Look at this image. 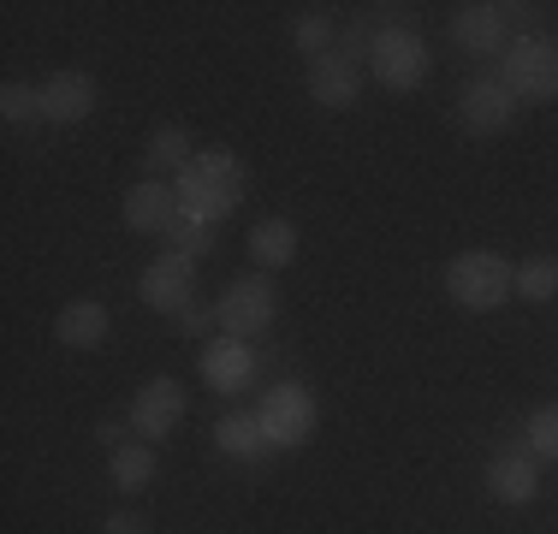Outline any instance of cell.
Returning <instances> with one entry per match:
<instances>
[{
    "instance_id": "cell-16",
    "label": "cell",
    "mask_w": 558,
    "mask_h": 534,
    "mask_svg": "<svg viewBox=\"0 0 558 534\" xmlns=\"http://www.w3.org/2000/svg\"><path fill=\"white\" fill-rule=\"evenodd\" d=\"M108 327H113V315H108V303H96V298H72L54 315V339L65 351H96V344H108Z\"/></svg>"
},
{
    "instance_id": "cell-10",
    "label": "cell",
    "mask_w": 558,
    "mask_h": 534,
    "mask_svg": "<svg viewBox=\"0 0 558 534\" xmlns=\"http://www.w3.org/2000/svg\"><path fill=\"white\" fill-rule=\"evenodd\" d=\"M196 374H203V380H208V392H220V398L250 392V380H256V344H244V339H226V332H215V339L203 344V356H196Z\"/></svg>"
},
{
    "instance_id": "cell-26",
    "label": "cell",
    "mask_w": 558,
    "mask_h": 534,
    "mask_svg": "<svg viewBox=\"0 0 558 534\" xmlns=\"http://www.w3.org/2000/svg\"><path fill=\"white\" fill-rule=\"evenodd\" d=\"M339 53H344V60H356V65H363L368 53H375V31H368L363 19H351V24L339 31Z\"/></svg>"
},
{
    "instance_id": "cell-29",
    "label": "cell",
    "mask_w": 558,
    "mask_h": 534,
    "mask_svg": "<svg viewBox=\"0 0 558 534\" xmlns=\"http://www.w3.org/2000/svg\"><path fill=\"white\" fill-rule=\"evenodd\" d=\"M96 439H101V446H108V451H119V446H125V439H131V422H96Z\"/></svg>"
},
{
    "instance_id": "cell-17",
    "label": "cell",
    "mask_w": 558,
    "mask_h": 534,
    "mask_svg": "<svg viewBox=\"0 0 558 534\" xmlns=\"http://www.w3.org/2000/svg\"><path fill=\"white\" fill-rule=\"evenodd\" d=\"M215 451H220V458H232V463H268L274 458V446H268V434H262L256 410H226V416L215 422Z\"/></svg>"
},
{
    "instance_id": "cell-8",
    "label": "cell",
    "mask_w": 558,
    "mask_h": 534,
    "mask_svg": "<svg viewBox=\"0 0 558 534\" xmlns=\"http://www.w3.org/2000/svg\"><path fill=\"white\" fill-rule=\"evenodd\" d=\"M137 298L149 303L155 315H167V320H179L184 310L196 303V262L191 256H155L149 267H143V279H137Z\"/></svg>"
},
{
    "instance_id": "cell-28",
    "label": "cell",
    "mask_w": 558,
    "mask_h": 534,
    "mask_svg": "<svg viewBox=\"0 0 558 534\" xmlns=\"http://www.w3.org/2000/svg\"><path fill=\"white\" fill-rule=\"evenodd\" d=\"M101 534H149V523H143L137 511H113L108 523H101Z\"/></svg>"
},
{
    "instance_id": "cell-19",
    "label": "cell",
    "mask_w": 558,
    "mask_h": 534,
    "mask_svg": "<svg viewBox=\"0 0 558 534\" xmlns=\"http://www.w3.org/2000/svg\"><path fill=\"white\" fill-rule=\"evenodd\" d=\"M250 262L256 267H291L298 262V226L291 220H279V214H268V220H256L250 226Z\"/></svg>"
},
{
    "instance_id": "cell-6",
    "label": "cell",
    "mask_w": 558,
    "mask_h": 534,
    "mask_svg": "<svg viewBox=\"0 0 558 534\" xmlns=\"http://www.w3.org/2000/svg\"><path fill=\"white\" fill-rule=\"evenodd\" d=\"M428 43L416 36V24H404V31H380L375 36V53H368V77H375L380 89H392V96H404V89H416L422 77H428Z\"/></svg>"
},
{
    "instance_id": "cell-12",
    "label": "cell",
    "mask_w": 558,
    "mask_h": 534,
    "mask_svg": "<svg viewBox=\"0 0 558 534\" xmlns=\"http://www.w3.org/2000/svg\"><path fill=\"white\" fill-rule=\"evenodd\" d=\"M303 84H310V101L327 107V113H344V107H356L363 96V65L344 60V53H322V60H310V72H303Z\"/></svg>"
},
{
    "instance_id": "cell-11",
    "label": "cell",
    "mask_w": 558,
    "mask_h": 534,
    "mask_svg": "<svg viewBox=\"0 0 558 534\" xmlns=\"http://www.w3.org/2000/svg\"><path fill=\"white\" fill-rule=\"evenodd\" d=\"M125 422H131V434L149 439V446H155V439H167L172 427L184 422V386L172 380V374H155V380L131 398V416Z\"/></svg>"
},
{
    "instance_id": "cell-14",
    "label": "cell",
    "mask_w": 558,
    "mask_h": 534,
    "mask_svg": "<svg viewBox=\"0 0 558 534\" xmlns=\"http://www.w3.org/2000/svg\"><path fill=\"white\" fill-rule=\"evenodd\" d=\"M172 220H179V196H172L167 179H143L125 191V226L143 238H167Z\"/></svg>"
},
{
    "instance_id": "cell-4",
    "label": "cell",
    "mask_w": 558,
    "mask_h": 534,
    "mask_svg": "<svg viewBox=\"0 0 558 534\" xmlns=\"http://www.w3.org/2000/svg\"><path fill=\"white\" fill-rule=\"evenodd\" d=\"M256 422H262V434H268L274 451H291V446H303V439L315 434L322 404H315V392L303 380H274L268 392H262V404H256Z\"/></svg>"
},
{
    "instance_id": "cell-15",
    "label": "cell",
    "mask_w": 558,
    "mask_h": 534,
    "mask_svg": "<svg viewBox=\"0 0 558 534\" xmlns=\"http://www.w3.org/2000/svg\"><path fill=\"white\" fill-rule=\"evenodd\" d=\"M487 493H494L499 505H535V493H541V463L529 458L523 446L494 451V463H487Z\"/></svg>"
},
{
    "instance_id": "cell-9",
    "label": "cell",
    "mask_w": 558,
    "mask_h": 534,
    "mask_svg": "<svg viewBox=\"0 0 558 534\" xmlns=\"http://www.w3.org/2000/svg\"><path fill=\"white\" fill-rule=\"evenodd\" d=\"M451 43L475 60H499L511 48V19H505L499 0H470V7L451 12Z\"/></svg>"
},
{
    "instance_id": "cell-13",
    "label": "cell",
    "mask_w": 558,
    "mask_h": 534,
    "mask_svg": "<svg viewBox=\"0 0 558 534\" xmlns=\"http://www.w3.org/2000/svg\"><path fill=\"white\" fill-rule=\"evenodd\" d=\"M96 101H101V89L89 72H54L43 84V119L48 125H84V119L96 113Z\"/></svg>"
},
{
    "instance_id": "cell-23",
    "label": "cell",
    "mask_w": 558,
    "mask_h": 534,
    "mask_svg": "<svg viewBox=\"0 0 558 534\" xmlns=\"http://www.w3.org/2000/svg\"><path fill=\"white\" fill-rule=\"evenodd\" d=\"M523 451L535 463H558V404H541L535 416L523 422Z\"/></svg>"
},
{
    "instance_id": "cell-7",
    "label": "cell",
    "mask_w": 558,
    "mask_h": 534,
    "mask_svg": "<svg viewBox=\"0 0 558 534\" xmlns=\"http://www.w3.org/2000/svg\"><path fill=\"white\" fill-rule=\"evenodd\" d=\"M517 113H523V101L505 89L499 72H482L458 89V125L470 131V137H505V131L517 125Z\"/></svg>"
},
{
    "instance_id": "cell-5",
    "label": "cell",
    "mask_w": 558,
    "mask_h": 534,
    "mask_svg": "<svg viewBox=\"0 0 558 534\" xmlns=\"http://www.w3.org/2000/svg\"><path fill=\"white\" fill-rule=\"evenodd\" d=\"M215 315H220V332L226 339H262V332L274 327V315H279V291H274V279H262V274H244V279H232V286L220 291V303H215Z\"/></svg>"
},
{
    "instance_id": "cell-3",
    "label": "cell",
    "mask_w": 558,
    "mask_h": 534,
    "mask_svg": "<svg viewBox=\"0 0 558 534\" xmlns=\"http://www.w3.org/2000/svg\"><path fill=\"white\" fill-rule=\"evenodd\" d=\"M499 77L517 101H558V36H511V48L499 53Z\"/></svg>"
},
{
    "instance_id": "cell-21",
    "label": "cell",
    "mask_w": 558,
    "mask_h": 534,
    "mask_svg": "<svg viewBox=\"0 0 558 534\" xmlns=\"http://www.w3.org/2000/svg\"><path fill=\"white\" fill-rule=\"evenodd\" d=\"M291 43H298L303 60H322V53L339 48V31H333L327 12H298V19H291Z\"/></svg>"
},
{
    "instance_id": "cell-20",
    "label": "cell",
    "mask_w": 558,
    "mask_h": 534,
    "mask_svg": "<svg viewBox=\"0 0 558 534\" xmlns=\"http://www.w3.org/2000/svg\"><path fill=\"white\" fill-rule=\"evenodd\" d=\"M155 470H161V458H155L149 439H125L119 451H108V475L119 493H143L155 481Z\"/></svg>"
},
{
    "instance_id": "cell-18",
    "label": "cell",
    "mask_w": 558,
    "mask_h": 534,
    "mask_svg": "<svg viewBox=\"0 0 558 534\" xmlns=\"http://www.w3.org/2000/svg\"><path fill=\"white\" fill-rule=\"evenodd\" d=\"M191 160H196V143H191V131L172 125V119H167V125H155L149 143H143V167H149V179H167V172L179 179Z\"/></svg>"
},
{
    "instance_id": "cell-1",
    "label": "cell",
    "mask_w": 558,
    "mask_h": 534,
    "mask_svg": "<svg viewBox=\"0 0 558 534\" xmlns=\"http://www.w3.org/2000/svg\"><path fill=\"white\" fill-rule=\"evenodd\" d=\"M244 160H238L232 149H203L191 160V167L172 179V196H179V220H196V226H220L238 214V203H244Z\"/></svg>"
},
{
    "instance_id": "cell-24",
    "label": "cell",
    "mask_w": 558,
    "mask_h": 534,
    "mask_svg": "<svg viewBox=\"0 0 558 534\" xmlns=\"http://www.w3.org/2000/svg\"><path fill=\"white\" fill-rule=\"evenodd\" d=\"M0 119H7V125H36V119H43V89L12 77V84L0 89Z\"/></svg>"
},
{
    "instance_id": "cell-2",
    "label": "cell",
    "mask_w": 558,
    "mask_h": 534,
    "mask_svg": "<svg viewBox=\"0 0 558 534\" xmlns=\"http://www.w3.org/2000/svg\"><path fill=\"white\" fill-rule=\"evenodd\" d=\"M511 291H517V267L494 250H463L446 267V298L463 315H494L499 303H511Z\"/></svg>"
},
{
    "instance_id": "cell-22",
    "label": "cell",
    "mask_w": 558,
    "mask_h": 534,
    "mask_svg": "<svg viewBox=\"0 0 558 534\" xmlns=\"http://www.w3.org/2000/svg\"><path fill=\"white\" fill-rule=\"evenodd\" d=\"M517 298H523V303H553L558 298V256L517 262Z\"/></svg>"
},
{
    "instance_id": "cell-27",
    "label": "cell",
    "mask_w": 558,
    "mask_h": 534,
    "mask_svg": "<svg viewBox=\"0 0 558 534\" xmlns=\"http://www.w3.org/2000/svg\"><path fill=\"white\" fill-rule=\"evenodd\" d=\"M172 327H179L184 339H203V344H208V332L220 327V315H215V310H203V303H191V310H184L179 320H172Z\"/></svg>"
},
{
    "instance_id": "cell-25",
    "label": "cell",
    "mask_w": 558,
    "mask_h": 534,
    "mask_svg": "<svg viewBox=\"0 0 558 534\" xmlns=\"http://www.w3.org/2000/svg\"><path fill=\"white\" fill-rule=\"evenodd\" d=\"M167 250H172V256H191V262H203L208 250H215V226L172 220V232H167Z\"/></svg>"
}]
</instances>
